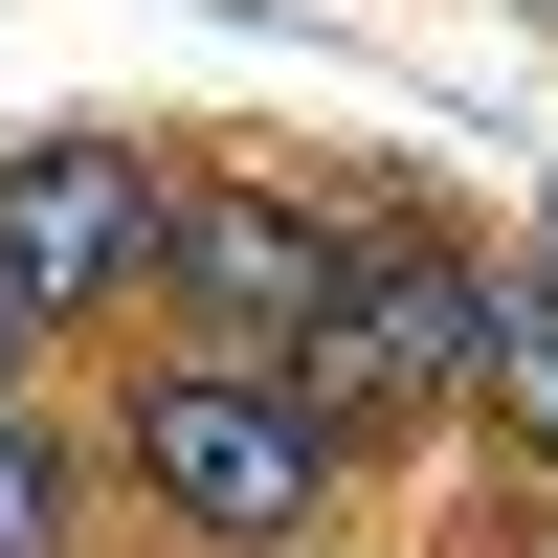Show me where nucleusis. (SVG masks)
Instances as JSON below:
<instances>
[{
	"label": "nucleus",
	"mask_w": 558,
	"mask_h": 558,
	"mask_svg": "<svg viewBox=\"0 0 558 558\" xmlns=\"http://www.w3.org/2000/svg\"><path fill=\"white\" fill-rule=\"evenodd\" d=\"M536 23H558V0H536Z\"/></svg>",
	"instance_id": "nucleus-9"
},
{
	"label": "nucleus",
	"mask_w": 558,
	"mask_h": 558,
	"mask_svg": "<svg viewBox=\"0 0 558 558\" xmlns=\"http://www.w3.org/2000/svg\"><path fill=\"white\" fill-rule=\"evenodd\" d=\"M492 558H558V514H492Z\"/></svg>",
	"instance_id": "nucleus-8"
},
{
	"label": "nucleus",
	"mask_w": 558,
	"mask_h": 558,
	"mask_svg": "<svg viewBox=\"0 0 558 558\" xmlns=\"http://www.w3.org/2000/svg\"><path fill=\"white\" fill-rule=\"evenodd\" d=\"M470 336H492V246L447 202H357L336 223V313H313L291 380L336 402L357 447H447V425H470Z\"/></svg>",
	"instance_id": "nucleus-2"
},
{
	"label": "nucleus",
	"mask_w": 558,
	"mask_h": 558,
	"mask_svg": "<svg viewBox=\"0 0 558 558\" xmlns=\"http://www.w3.org/2000/svg\"><path fill=\"white\" fill-rule=\"evenodd\" d=\"M23 380H45V313H23V291H0V402H23Z\"/></svg>",
	"instance_id": "nucleus-7"
},
{
	"label": "nucleus",
	"mask_w": 558,
	"mask_h": 558,
	"mask_svg": "<svg viewBox=\"0 0 558 558\" xmlns=\"http://www.w3.org/2000/svg\"><path fill=\"white\" fill-rule=\"evenodd\" d=\"M357 470H380V447H357L291 357H179V336L134 357L112 425H89V492H134L179 558H336Z\"/></svg>",
	"instance_id": "nucleus-1"
},
{
	"label": "nucleus",
	"mask_w": 558,
	"mask_h": 558,
	"mask_svg": "<svg viewBox=\"0 0 558 558\" xmlns=\"http://www.w3.org/2000/svg\"><path fill=\"white\" fill-rule=\"evenodd\" d=\"M157 202H179V134L134 112H68L0 157V291L45 313V336H112L134 291H157Z\"/></svg>",
	"instance_id": "nucleus-4"
},
{
	"label": "nucleus",
	"mask_w": 558,
	"mask_h": 558,
	"mask_svg": "<svg viewBox=\"0 0 558 558\" xmlns=\"http://www.w3.org/2000/svg\"><path fill=\"white\" fill-rule=\"evenodd\" d=\"M0 558H89V447L45 402H0Z\"/></svg>",
	"instance_id": "nucleus-6"
},
{
	"label": "nucleus",
	"mask_w": 558,
	"mask_h": 558,
	"mask_svg": "<svg viewBox=\"0 0 558 558\" xmlns=\"http://www.w3.org/2000/svg\"><path fill=\"white\" fill-rule=\"evenodd\" d=\"M470 425L558 492V246H492V336H470Z\"/></svg>",
	"instance_id": "nucleus-5"
},
{
	"label": "nucleus",
	"mask_w": 558,
	"mask_h": 558,
	"mask_svg": "<svg viewBox=\"0 0 558 558\" xmlns=\"http://www.w3.org/2000/svg\"><path fill=\"white\" fill-rule=\"evenodd\" d=\"M336 179L313 157H246V134H179V202H157V336L179 357H313V313H336Z\"/></svg>",
	"instance_id": "nucleus-3"
}]
</instances>
